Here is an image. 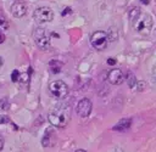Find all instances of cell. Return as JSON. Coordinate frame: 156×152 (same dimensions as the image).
<instances>
[{
	"mask_svg": "<svg viewBox=\"0 0 156 152\" xmlns=\"http://www.w3.org/2000/svg\"><path fill=\"white\" fill-rule=\"evenodd\" d=\"M71 118V109L66 105L56 106L49 112V122L56 128H65Z\"/></svg>",
	"mask_w": 156,
	"mask_h": 152,
	"instance_id": "1",
	"label": "cell"
},
{
	"mask_svg": "<svg viewBox=\"0 0 156 152\" xmlns=\"http://www.w3.org/2000/svg\"><path fill=\"white\" fill-rule=\"evenodd\" d=\"M130 23H132L133 28L141 35H149L151 32V28H152L151 16L149 13H144V12H140L139 16Z\"/></svg>",
	"mask_w": 156,
	"mask_h": 152,
	"instance_id": "2",
	"label": "cell"
},
{
	"mask_svg": "<svg viewBox=\"0 0 156 152\" xmlns=\"http://www.w3.org/2000/svg\"><path fill=\"white\" fill-rule=\"evenodd\" d=\"M33 39L40 50H46L50 47V36L48 35V33L44 28H41V27L35 28L33 32Z\"/></svg>",
	"mask_w": 156,
	"mask_h": 152,
	"instance_id": "3",
	"label": "cell"
},
{
	"mask_svg": "<svg viewBox=\"0 0 156 152\" xmlns=\"http://www.w3.org/2000/svg\"><path fill=\"white\" fill-rule=\"evenodd\" d=\"M108 34L104 30H96L90 36V43L94 49L96 50H104L108 44Z\"/></svg>",
	"mask_w": 156,
	"mask_h": 152,
	"instance_id": "4",
	"label": "cell"
},
{
	"mask_svg": "<svg viewBox=\"0 0 156 152\" xmlns=\"http://www.w3.org/2000/svg\"><path fill=\"white\" fill-rule=\"evenodd\" d=\"M49 90L51 95L56 98H65L68 95V86L62 80H54L49 84Z\"/></svg>",
	"mask_w": 156,
	"mask_h": 152,
	"instance_id": "5",
	"label": "cell"
},
{
	"mask_svg": "<svg viewBox=\"0 0 156 152\" xmlns=\"http://www.w3.org/2000/svg\"><path fill=\"white\" fill-rule=\"evenodd\" d=\"M33 16H34V19H35L37 23L43 24V23H49V22L52 21V18H54V12H52V10H51L50 7H48V6H41V7L35 9Z\"/></svg>",
	"mask_w": 156,
	"mask_h": 152,
	"instance_id": "6",
	"label": "cell"
},
{
	"mask_svg": "<svg viewBox=\"0 0 156 152\" xmlns=\"http://www.w3.org/2000/svg\"><path fill=\"white\" fill-rule=\"evenodd\" d=\"M91 109H93V103L89 98H82L76 106V112L82 118L88 117L91 113Z\"/></svg>",
	"mask_w": 156,
	"mask_h": 152,
	"instance_id": "7",
	"label": "cell"
},
{
	"mask_svg": "<svg viewBox=\"0 0 156 152\" xmlns=\"http://www.w3.org/2000/svg\"><path fill=\"white\" fill-rule=\"evenodd\" d=\"M107 79L112 85H119V84H122L124 81V74H123V72L121 69L113 68V69H111L108 72Z\"/></svg>",
	"mask_w": 156,
	"mask_h": 152,
	"instance_id": "8",
	"label": "cell"
},
{
	"mask_svg": "<svg viewBox=\"0 0 156 152\" xmlns=\"http://www.w3.org/2000/svg\"><path fill=\"white\" fill-rule=\"evenodd\" d=\"M11 12L15 17L21 18L27 13V5L21 1V0H16L12 5H11Z\"/></svg>",
	"mask_w": 156,
	"mask_h": 152,
	"instance_id": "9",
	"label": "cell"
},
{
	"mask_svg": "<svg viewBox=\"0 0 156 152\" xmlns=\"http://www.w3.org/2000/svg\"><path fill=\"white\" fill-rule=\"evenodd\" d=\"M130 125H132V119L130 118H123L117 124H115L112 129L115 131H126L130 128Z\"/></svg>",
	"mask_w": 156,
	"mask_h": 152,
	"instance_id": "10",
	"label": "cell"
},
{
	"mask_svg": "<svg viewBox=\"0 0 156 152\" xmlns=\"http://www.w3.org/2000/svg\"><path fill=\"white\" fill-rule=\"evenodd\" d=\"M49 66H50V71H51L52 73H55V74L58 73V72H61V69H62V63H61L60 61H56V60L50 61Z\"/></svg>",
	"mask_w": 156,
	"mask_h": 152,
	"instance_id": "11",
	"label": "cell"
},
{
	"mask_svg": "<svg viewBox=\"0 0 156 152\" xmlns=\"http://www.w3.org/2000/svg\"><path fill=\"white\" fill-rule=\"evenodd\" d=\"M0 29H9V21L0 7Z\"/></svg>",
	"mask_w": 156,
	"mask_h": 152,
	"instance_id": "12",
	"label": "cell"
},
{
	"mask_svg": "<svg viewBox=\"0 0 156 152\" xmlns=\"http://www.w3.org/2000/svg\"><path fill=\"white\" fill-rule=\"evenodd\" d=\"M136 78H135V75L132 73V72H128L127 73V83H128V86L129 88H134L135 86V84H136Z\"/></svg>",
	"mask_w": 156,
	"mask_h": 152,
	"instance_id": "13",
	"label": "cell"
},
{
	"mask_svg": "<svg viewBox=\"0 0 156 152\" xmlns=\"http://www.w3.org/2000/svg\"><path fill=\"white\" fill-rule=\"evenodd\" d=\"M140 12H141V11H140L139 7H132V9L129 10V19H130V22H133V21L139 16Z\"/></svg>",
	"mask_w": 156,
	"mask_h": 152,
	"instance_id": "14",
	"label": "cell"
},
{
	"mask_svg": "<svg viewBox=\"0 0 156 152\" xmlns=\"http://www.w3.org/2000/svg\"><path fill=\"white\" fill-rule=\"evenodd\" d=\"M49 134H50V130H46L45 131V135H44V137H43V140H41V143H43V146H49L50 145V136H49Z\"/></svg>",
	"mask_w": 156,
	"mask_h": 152,
	"instance_id": "15",
	"label": "cell"
},
{
	"mask_svg": "<svg viewBox=\"0 0 156 152\" xmlns=\"http://www.w3.org/2000/svg\"><path fill=\"white\" fill-rule=\"evenodd\" d=\"M134 88H136V90H138V91H143V90H145V88H146V83H145V81H143V80L136 81V84H135V86H134Z\"/></svg>",
	"mask_w": 156,
	"mask_h": 152,
	"instance_id": "16",
	"label": "cell"
},
{
	"mask_svg": "<svg viewBox=\"0 0 156 152\" xmlns=\"http://www.w3.org/2000/svg\"><path fill=\"white\" fill-rule=\"evenodd\" d=\"M18 79H20V72L17 69L12 71V73H11V80L12 81H17Z\"/></svg>",
	"mask_w": 156,
	"mask_h": 152,
	"instance_id": "17",
	"label": "cell"
},
{
	"mask_svg": "<svg viewBox=\"0 0 156 152\" xmlns=\"http://www.w3.org/2000/svg\"><path fill=\"white\" fill-rule=\"evenodd\" d=\"M0 106H1V108L7 109V108H9V100H7L6 97H4V98L0 101Z\"/></svg>",
	"mask_w": 156,
	"mask_h": 152,
	"instance_id": "18",
	"label": "cell"
},
{
	"mask_svg": "<svg viewBox=\"0 0 156 152\" xmlns=\"http://www.w3.org/2000/svg\"><path fill=\"white\" fill-rule=\"evenodd\" d=\"M107 64H110V66L116 64V60H115V58H112V57H111V58H108V60H107Z\"/></svg>",
	"mask_w": 156,
	"mask_h": 152,
	"instance_id": "19",
	"label": "cell"
},
{
	"mask_svg": "<svg viewBox=\"0 0 156 152\" xmlns=\"http://www.w3.org/2000/svg\"><path fill=\"white\" fill-rule=\"evenodd\" d=\"M152 78H154V80L156 81V64H155L154 68H152Z\"/></svg>",
	"mask_w": 156,
	"mask_h": 152,
	"instance_id": "20",
	"label": "cell"
},
{
	"mask_svg": "<svg viewBox=\"0 0 156 152\" xmlns=\"http://www.w3.org/2000/svg\"><path fill=\"white\" fill-rule=\"evenodd\" d=\"M2 147H4V139H2V136L0 135V151L2 150Z\"/></svg>",
	"mask_w": 156,
	"mask_h": 152,
	"instance_id": "21",
	"label": "cell"
},
{
	"mask_svg": "<svg viewBox=\"0 0 156 152\" xmlns=\"http://www.w3.org/2000/svg\"><path fill=\"white\" fill-rule=\"evenodd\" d=\"M4 40H5V36H4V34L0 32V44H1V43H4Z\"/></svg>",
	"mask_w": 156,
	"mask_h": 152,
	"instance_id": "22",
	"label": "cell"
},
{
	"mask_svg": "<svg viewBox=\"0 0 156 152\" xmlns=\"http://www.w3.org/2000/svg\"><path fill=\"white\" fill-rule=\"evenodd\" d=\"M67 12H71V9H68V7H67V9H65V11H63V12H62V15H63V16H65V15H66V13H67Z\"/></svg>",
	"mask_w": 156,
	"mask_h": 152,
	"instance_id": "23",
	"label": "cell"
},
{
	"mask_svg": "<svg viewBox=\"0 0 156 152\" xmlns=\"http://www.w3.org/2000/svg\"><path fill=\"white\" fill-rule=\"evenodd\" d=\"M76 152H87L85 150H76Z\"/></svg>",
	"mask_w": 156,
	"mask_h": 152,
	"instance_id": "24",
	"label": "cell"
}]
</instances>
